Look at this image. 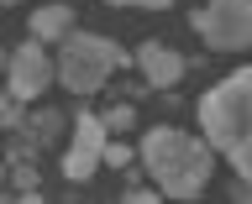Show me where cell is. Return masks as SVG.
I'll return each mask as SVG.
<instances>
[{
    "instance_id": "1",
    "label": "cell",
    "mask_w": 252,
    "mask_h": 204,
    "mask_svg": "<svg viewBox=\"0 0 252 204\" xmlns=\"http://www.w3.org/2000/svg\"><path fill=\"white\" fill-rule=\"evenodd\" d=\"M142 168L153 173V183L168 194V199H194L210 173H216V147L189 131H173V126H158L142 136Z\"/></svg>"
},
{
    "instance_id": "2",
    "label": "cell",
    "mask_w": 252,
    "mask_h": 204,
    "mask_svg": "<svg viewBox=\"0 0 252 204\" xmlns=\"http://www.w3.org/2000/svg\"><path fill=\"white\" fill-rule=\"evenodd\" d=\"M200 126H205V141L242 178H252V68L220 78L200 100Z\"/></svg>"
},
{
    "instance_id": "3",
    "label": "cell",
    "mask_w": 252,
    "mask_h": 204,
    "mask_svg": "<svg viewBox=\"0 0 252 204\" xmlns=\"http://www.w3.org/2000/svg\"><path fill=\"white\" fill-rule=\"evenodd\" d=\"M121 63H126V52L110 37H94V31H68L58 47V78H63V89H74V94L105 89V78Z\"/></svg>"
},
{
    "instance_id": "4",
    "label": "cell",
    "mask_w": 252,
    "mask_h": 204,
    "mask_svg": "<svg viewBox=\"0 0 252 204\" xmlns=\"http://www.w3.org/2000/svg\"><path fill=\"white\" fill-rule=\"evenodd\" d=\"M194 31L216 52L247 47L252 42V0H205L200 11H194Z\"/></svg>"
},
{
    "instance_id": "5",
    "label": "cell",
    "mask_w": 252,
    "mask_h": 204,
    "mask_svg": "<svg viewBox=\"0 0 252 204\" xmlns=\"http://www.w3.org/2000/svg\"><path fill=\"white\" fill-rule=\"evenodd\" d=\"M105 147H110V126L105 115H79L74 121V141H68V152H63V178L68 183H90L94 168L105 162Z\"/></svg>"
},
{
    "instance_id": "6",
    "label": "cell",
    "mask_w": 252,
    "mask_h": 204,
    "mask_svg": "<svg viewBox=\"0 0 252 204\" xmlns=\"http://www.w3.org/2000/svg\"><path fill=\"white\" fill-rule=\"evenodd\" d=\"M42 47L47 42L32 37V42H21L11 52V94H16V100H42V89L53 84V74H58V63L47 58Z\"/></svg>"
},
{
    "instance_id": "7",
    "label": "cell",
    "mask_w": 252,
    "mask_h": 204,
    "mask_svg": "<svg viewBox=\"0 0 252 204\" xmlns=\"http://www.w3.org/2000/svg\"><path fill=\"white\" fill-rule=\"evenodd\" d=\"M137 68H142V78H147V89H173V84L184 78V58H179L168 42H142L137 47Z\"/></svg>"
},
{
    "instance_id": "8",
    "label": "cell",
    "mask_w": 252,
    "mask_h": 204,
    "mask_svg": "<svg viewBox=\"0 0 252 204\" xmlns=\"http://www.w3.org/2000/svg\"><path fill=\"white\" fill-rule=\"evenodd\" d=\"M74 31V5H37L32 11V37L37 42H63Z\"/></svg>"
},
{
    "instance_id": "9",
    "label": "cell",
    "mask_w": 252,
    "mask_h": 204,
    "mask_svg": "<svg viewBox=\"0 0 252 204\" xmlns=\"http://www.w3.org/2000/svg\"><path fill=\"white\" fill-rule=\"evenodd\" d=\"M58 126H63V115H58V110H37L27 131H32V141H53V136H58Z\"/></svg>"
},
{
    "instance_id": "10",
    "label": "cell",
    "mask_w": 252,
    "mask_h": 204,
    "mask_svg": "<svg viewBox=\"0 0 252 204\" xmlns=\"http://www.w3.org/2000/svg\"><path fill=\"white\" fill-rule=\"evenodd\" d=\"M137 157L142 152H131V147H121V141H110V147H105V162H110V168H131Z\"/></svg>"
},
{
    "instance_id": "11",
    "label": "cell",
    "mask_w": 252,
    "mask_h": 204,
    "mask_svg": "<svg viewBox=\"0 0 252 204\" xmlns=\"http://www.w3.org/2000/svg\"><path fill=\"white\" fill-rule=\"evenodd\" d=\"M105 126H110V131H131V126H137V110H131V105H116L105 115Z\"/></svg>"
},
{
    "instance_id": "12",
    "label": "cell",
    "mask_w": 252,
    "mask_h": 204,
    "mask_svg": "<svg viewBox=\"0 0 252 204\" xmlns=\"http://www.w3.org/2000/svg\"><path fill=\"white\" fill-rule=\"evenodd\" d=\"M21 105H27V100H16V94L5 100V126H21Z\"/></svg>"
},
{
    "instance_id": "13",
    "label": "cell",
    "mask_w": 252,
    "mask_h": 204,
    "mask_svg": "<svg viewBox=\"0 0 252 204\" xmlns=\"http://www.w3.org/2000/svg\"><path fill=\"white\" fill-rule=\"evenodd\" d=\"M32 183H37V178H32V168H27V162H16V188H27V194H32Z\"/></svg>"
},
{
    "instance_id": "14",
    "label": "cell",
    "mask_w": 252,
    "mask_h": 204,
    "mask_svg": "<svg viewBox=\"0 0 252 204\" xmlns=\"http://www.w3.org/2000/svg\"><path fill=\"white\" fill-rule=\"evenodd\" d=\"M110 5H142V11H163L168 0H110Z\"/></svg>"
},
{
    "instance_id": "15",
    "label": "cell",
    "mask_w": 252,
    "mask_h": 204,
    "mask_svg": "<svg viewBox=\"0 0 252 204\" xmlns=\"http://www.w3.org/2000/svg\"><path fill=\"white\" fill-rule=\"evenodd\" d=\"M5 5H16V0H5Z\"/></svg>"
}]
</instances>
